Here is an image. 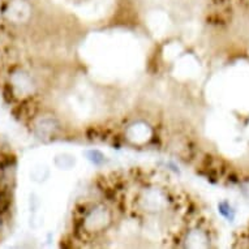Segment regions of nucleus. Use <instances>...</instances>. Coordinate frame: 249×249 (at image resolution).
<instances>
[{"mask_svg": "<svg viewBox=\"0 0 249 249\" xmlns=\"http://www.w3.org/2000/svg\"><path fill=\"white\" fill-rule=\"evenodd\" d=\"M111 223V213L105 206L91 209L84 219V227L88 232H99L106 230Z\"/></svg>", "mask_w": 249, "mask_h": 249, "instance_id": "f257e3e1", "label": "nucleus"}, {"mask_svg": "<svg viewBox=\"0 0 249 249\" xmlns=\"http://www.w3.org/2000/svg\"><path fill=\"white\" fill-rule=\"evenodd\" d=\"M11 85H12L15 93L20 97L30 95L36 89L32 77L24 71H17L11 76Z\"/></svg>", "mask_w": 249, "mask_h": 249, "instance_id": "f03ea898", "label": "nucleus"}, {"mask_svg": "<svg viewBox=\"0 0 249 249\" xmlns=\"http://www.w3.org/2000/svg\"><path fill=\"white\" fill-rule=\"evenodd\" d=\"M141 206L142 209H145L146 212H160L162 209L166 208L167 205V198L164 196L163 193L160 191H157V189H150L142 195L141 197Z\"/></svg>", "mask_w": 249, "mask_h": 249, "instance_id": "7ed1b4c3", "label": "nucleus"}, {"mask_svg": "<svg viewBox=\"0 0 249 249\" xmlns=\"http://www.w3.org/2000/svg\"><path fill=\"white\" fill-rule=\"evenodd\" d=\"M5 15L8 17V20L15 21V22H22L30 15V8L25 0H13L12 3H9Z\"/></svg>", "mask_w": 249, "mask_h": 249, "instance_id": "20e7f679", "label": "nucleus"}, {"mask_svg": "<svg viewBox=\"0 0 249 249\" xmlns=\"http://www.w3.org/2000/svg\"><path fill=\"white\" fill-rule=\"evenodd\" d=\"M127 136L128 140H131L132 142H146L151 137V129L145 123H135V124H132L131 127L127 129Z\"/></svg>", "mask_w": 249, "mask_h": 249, "instance_id": "39448f33", "label": "nucleus"}, {"mask_svg": "<svg viewBox=\"0 0 249 249\" xmlns=\"http://www.w3.org/2000/svg\"><path fill=\"white\" fill-rule=\"evenodd\" d=\"M57 129V123L53 118H42L39 122L36 124V135L39 139H47L53 136Z\"/></svg>", "mask_w": 249, "mask_h": 249, "instance_id": "423d86ee", "label": "nucleus"}, {"mask_svg": "<svg viewBox=\"0 0 249 249\" xmlns=\"http://www.w3.org/2000/svg\"><path fill=\"white\" fill-rule=\"evenodd\" d=\"M187 247L189 248H205L208 247V237L200 230H195L187 236Z\"/></svg>", "mask_w": 249, "mask_h": 249, "instance_id": "0eeeda50", "label": "nucleus"}, {"mask_svg": "<svg viewBox=\"0 0 249 249\" xmlns=\"http://www.w3.org/2000/svg\"><path fill=\"white\" fill-rule=\"evenodd\" d=\"M74 157L71 154H60L57 155L56 160H55V163L59 168L61 170H70L74 166Z\"/></svg>", "mask_w": 249, "mask_h": 249, "instance_id": "6e6552de", "label": "nucleus"}, {"mask_svg": "<svg viewBox=\"0 0 249 249\" xmlns=\"http://www.w3.org/2000/svg\"><path fill=\"white\" fill-rule=\"evenodd\" d=\"M85 155L88 160L91 162L94 166H102L106 162V155L99 150H88L85 151Z\"/></svg>", "mask_w": 249, "mask_h": 249, "instance_id": "1a4fd4ad", "label": "nucleus"}, {"mask_svg": "<svg viewBox=\"0 0 249 249\" xmlns=\"http://www.w3.org/2000/svg\"><path fill=\"white\" fill-rule=\"evenodd\" d=\"M218 212L221 213L222 216H225L229 222H233L235 219V210L227 201H222L218 205Z\"/></svg>", "mask_w": 249, "mask_h": 249, "instance_id": "9d476101", "label": "nucleus"}]
</instances>
